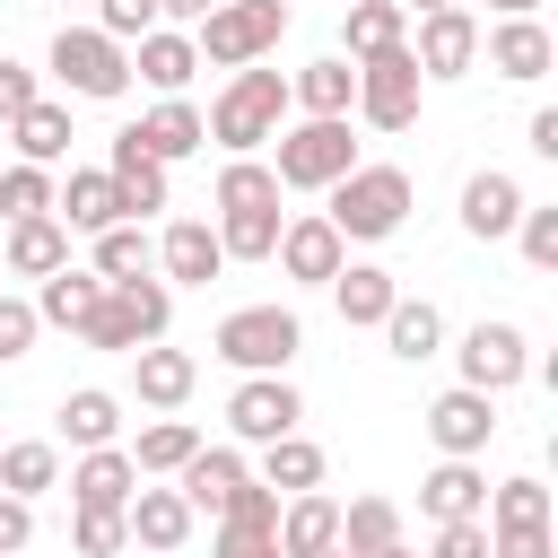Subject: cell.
<instances>
[{
  "label": "cell",
  "instance_id": "cell-1",
  "mask_svg": "<svg viewBox=\"0 0 558 558\" xmlns=\"http://www.w3.org/2000/svg\"><path fill=\"white\" fill-rule=\"evenodd\" d=\"M201 131L227 148V157H262L279 131H288V78L279 70H227V87L209 96V113H201Z\"/></svg>",
  "mask_w": 558,
  "mask_h": 558
},
{
  "label": "cell",
  "instance_id": "cell-2",
  "mask_svg": "<svg viewBox=\"0 0 558 558\" xmlns=\"http://www.w3.org/2000/svg\"><path fill=\"white\" fill-rule=\"evenodd\" d=\"M410 201H418V183H410L401 166H366V157H357V166L323 192V218H331L340 244H384V235H401Z\"/></svg>",
  "mask_w": 558,
  "mask_h": 558
},
{
  "label": "cell",
  "instance_id": "cell-3",
  "mask_svg": "<svg viewBox=\"0 0 558 558\" xmlns=\"http://www.w3.org/2000/svg\"><path fill=\"white\" fill-rule=\"evenodd\" d=\"M166 323H174V288L148 270V279H113V288L87 305L78 340H87V349H105V357H131V349L166 340Z\"/></svg>",
  "mask_w": 558,
  "mask_h": 558
},
{
  "label": "cell",
  "instance_id": "cell-4",
  "mask_svg": "<svg viewBox=\"0 0 558 558\" xmlns=\"http://www.w3.org/2000/svg\"><path fill=\"white\" fill-rule=\"evenodd\" d=\"M279 174V192H331L349 166H357V140H349V113L340 122H314V113H288V131L270 140L262 157Z\"/></svg>",
  "mask_w": 558,
  "mask_h": 558
},
{
  "label": "cell",
  "instance_id": "cell-5",
  "mask_svg": "<svg viewBox=\"0 0 558 558\" xmlns=\"http://www.w3.org/2000/svg\"><path fill=\"white\" fill-rule=\"evenodd\" d=\"M296 349H305V323H296L288 305H235V314H218V331H209V357L235 366V375H288Z\"/></svg>",
  "mask_w": 558,
  "mask_h": 558
},
{
  "label": "cell",
  "instance_id": "cell-6",
  "mask_svg": "<svg viewBox=\"0 0 558 558\" xmlns=\"http://www.w3.org/2000/svg\"><path fill=\"white\" fill-rule=\"evenodd\" d=\"M279 35H288V0H218L192 26V52L218 61V70H253V61L279 52Z\"/></svg>",
  "mask_w": 558,
  "mask_h": 558
},
{
  "label": "cell",
  "instance_id": "cell-7",
  "mask_svg": "<svg viewBox=\"0 0 558 558\" xmlns=\"http://www.w3.org/2000/svg\"><path fill=\"white\" fill-rule=\"evenodd\" d=\"M44 70L61 78V105H70V96H87V105L131 96V52H122L113 35H96V26H61L52 52H44Z\"/></svg>",
  "mask_w": 558,
  "mask_h": 558
},
{
  "label": "cell",
  "instance_id": "cell-8",
  "mask_svg": "<svg viewBox=\"0 0 558 558\" xmlns=\"http://www.w3.org/2000/svg\"><path fill=\"white\" fill-rule=\"evenodd\" d=\"M349 70H357V96H349V113H357L366 131H410V122H418V96H427V78H418L410 44H392V52H366V61H349Z\"/></svg>",
  "mask_w": 558,
  "mask_h": 558
},
{
  "label": "cell",
  "instance_id": "cell-9",
  "mask_svg": "<svg viewBox=\"0 0 558 558\" xmlns=\"http://www.w3.org/2000/svg\"><path fill=\"white\" fill-rule=\"evenodd\" d=\"M453 366H462V384H471V392H488V401H497V392H514V384L532 375V340H523L514 323H488V314H480V323L453 340Z\"/></svg>",
  "mask_w": 558,
  "mask_h": 558
},
{
  "label": "cell",
  "instance_id": "cell-10",
  "mask_svg": "<svg viewBox=\"0 0 558 558\" xmlns=\"http://www.w3.org/2000/svg\"><path fill=\"white\" fill-rule=\"evenodd\" d=\"M410 61H418V78H471L480 70V17L462 0L410 17Z\"/></svg>",
  "mask_w": 558,
  "mask_h": 558
},
{
  "label": "cell",
  "instance_id": "cell-11",
  "mask_svg": "<svg viewBox=\"0 0 558 558\" xmlns=\"http://www.w3.org/2000/svg\"><path fill=\"white\" fill-rule=\"evenodd\" d=\"M296 418H305V401H296V384H288V375H244V384L227 392V427H235V445L296 436Z\"/></svg>",
  "mask_w": 558,
  "mask_h": 558
},
{
  "label": "cell",
  "instance_id": "cell-12",
  "mask_svg": "<svg viewBox=\"0 0 558 558\" xmlns=\"http://www.w3.org/2000/svg\"><path fill=\"white\" fill-rule=\"evenodd\" d=\"M270 262H279V279H296V288H331V279H340V262H349V244L331 235V218H323V209H305V218H288V227H279Z\"/></svg>",
  "mask_w": 558,
  "mask_h": 558
},
{
  "label": "cell",
  "instance_id": "cell-13",
  "mask_svg": "<svg viewBox=\"0 0 558 558\" xmlns=\"http://www.w3.org/2000/svg\"><path fill=\"white\" fill-rule=\"evenodd\" d=\"M427 436H436V453H445V462H480V453H488V436H497V401H488V392H471V384H453V392H436V401H427Z\"/></svg>",
  "mask_w": 558,
  "mask_h": 558
},
{
  "label": "cell",
  "instance_id": "cell-14",
  "mask_svg": "<svg viewBox=\"0 0 558 558\" xmlns=\"http://www.w3.org/2000/svg\"><path fill=\"white\" fill-rule=\"evenodd\" d=\"M480 61L497 78H514V87H541L549 61H558V44H549L541 17H497V26H480Z\"/></svg>",
  "mask_w": 558,
  "mask_h": 558
},
{
  "label": "cell",
  "instance_id": "cell-15",
  "mask_svg": "<svg viewBox=\"0 0 558 558\" xmlns=\"http://www.w3.org/2000/svg\"><path fill=\"white\" fill-rule=\"evenodd\" d=\"M105 174H113V192H122V218L140 227V218H157V209H174V183H166V166L131 140V122L105 140Z\"/></svg>",
  "mask_w": 558,
  "mask_h": 558
},
{
  "label": "cell",
  "instance_id": "cell-16",
  "mask_svg": "<svg viewBox=\"0 0 558 558\" xmlns=\"http://www.w3.org/2000/svg\"><path fill=\"white\" fill-rule=\"evenodd\" d=\"M218 270H227L218 227H209V218H166V235H157V279H166V288H209Z\"/></svg>",
  "mask_w": 558,
  "mask_h": 558
},
{
  "label": "cell",
  "instance_id": "cell-17",
  "mask_svg": "<svg viewBox=\"0 0 558 558\" xmlns=\"http://www.w3.org/2000/svg\"><path fill=\"white\" fill-rule=\"evenodd\" d=\"M514 218H523V183H514L506 166H480V174L462 183V235H471V244H506Z\"/></svg>",
  "mask_w": 558,
  "mask_h": 558
},
{
  "label": "cell",
  "instance_id": "cell-18",
  "mask_svg": "<svg viewBox=\"0 0 558 558\" xmlns=\"http://www.w3.org/2000/svg\"><path fill=\"white\" fill-rule=\"evenodd\" d=\"M131 488H140V471H131L122 445H96V453L70 462V514H122Z\"/></svg>",
  "mask_w": 558,
  "mask_h": 558
},
{
  "label": "cell",
  "instance_id": "cell-19",
  "mask_svg": "<svg viewBox=\"0 0 558 558\" xmlns=\"http://www.w3.org/2000/svg\"><path fill=\"white\" fill-rule=\"evenodd\" d=\"M131 140H140L157 166H183V157H201V148H209V131H201V105H192V96H157V105L131 122Z\"/></svg>",
  "mask_w": 558,
  "mask_h": 558
},
{
  "label": "cell",
  "instance_id": "cell-20",
  "mask_svg": "<svg viewBox=\"0 0 558 558\" xmlns=\"http://www.w3.org/2000/svg\"><path fill=\"white\" fill-rule=\"evenodd\" d=\"M52 218H61L70 235H105V227H122V192H113V174H105V166H70V183L52 192Z\"/></svg>",
  "mask_w": 558,
  "mask_h": 558
},
{
  "label": "cell",
  "instance_id": "cell-21",
  "mask_svg": "<svg viewBox=\"0 0 558 558\" xmlns=\"http://www.w3.org/2000/svg\"><path fill=\"white\" fill-rule=\"evenodd\" d=\"M192 384H201V357H192V349H166V340L131 349V392H140L148 410H183Z\"/></svg>",
  "mask_w": 558,
  "mask_h": 558
},
{
  "label": "cell",
  "instance_id": "cell-22",
  "mask_svg": "<svg viewBox=\"0 0 558 558\" xmlns=\"http://www.w3.org/2000/svg\"><path fill=\"white\" fill-rule=\"evenodd\" d=\"M244 480H253V471H244V453H235V445H201V453H192V462L174 471L183 506H192V514H209V523L227 514V497H235Z\"/></svg>",
  "mask_w": 558,
  "mask_h": 558
},
{
  "label": "cell",
  "instance_id": "cell-23",
  "mask_svg": "<svg viewBox=\"0 0 558 558\" xmlns=\"http://www.w3.org/2000/svg\"><path fill=\"white\" fill-rule=\"evenodd\" d=\"M192 523H201V514L183 506V488H148V480H140V488H131V506H122V532H131L140 549H183V541H192Z\"/></svg>",
  "mask_w": 558,
  "mask_h": 558
},
{
  "label": "cell",
  "instance_id": "cell-24",
  "mask_svg": "<svg viewBox=\"0 0 558 558\" xmlns=\"http://www.w3.org/2000/svg\"><path fill=\"white\" fill-rule=\"evenodd\" d=\"M279 558H323V549H340V497H323V488H296L288 506H279Z\"/></svg>",
  "mask_w": 558,
  "mask_h": 558
},
{
  "label": "cell",
  "instance_id": "cell-25",
  "mask_svg": "<svg viewBox=\"0 0 558 558\" xmlns=\"http://www.w3.org/2000/svg\"><path fill=\"white\" fill-rule=\"evenodd\" d=\"M192 70H201V52H192V35H183V26H148V35L131 44V78H140V87H157V96H183V87H192Z\"/></svg>",
  "mask_w": 558,
  "mask_h": 558
},
{
  "label": "cell",
  "instance_id": "cell-26",
  "mask_svg": "<svg viewBox=\"0 0 558 558\" xmlns=\"http://www.w3.org/2000/svg\"><path fill=\"white\" fill-rule=\"evenodd\" d=\"M0 270H9V279H52V270H70V227H61V218H17V227L0 235Z\"/></svg>",
  "mask_w": 558,
  "mask_h": 558
},
{
  "label": "cell",
  "instance_id": "cell-27",
  "mask_svg": "<svg viewBox=\"0 0 558 558\" xmlns=\"http://www.w3.org/2000/svg\"><path fill=\"white\" fill-rule=\"evenodd\" d=\"M392 296H401V279H392L384 262H340V279H331V305H340L349 331H384Z\"/></svg>",
  "mask_w": 558,
  "mask_h": 558
},
{
  "label": "cell",
  "instance_id": "cell-28",
  "mask_svg": "<svg viewBox=\"0 0 558 558\" xmlns=\"http://www.w3.org/2000/svg\"><path fill=\"white\" fill-rule=\"evenodd\" d=\"M480 506H488V471L480 462H436L418 480V514L427 523H480Z\"/></svg>",
  "mask_w": 558,
  "mask_h": 558
},
{
  "label": "cell",
  "instance_id": "cell-29",
  "mask_svg": "<svg viewBox=\"0 0 558 558\" xmlns=\"http://www.w3.org/2000/svg\"><path fill=\"white\" fill-rule=\"evenodd\" d=\"M61 445H70V453L122 445V392H105V384H78V392H61Z\"/></svg>",
  "mask_w": 558,
  "mask_h": 558
},
{
  "label": "cell",
  "instance_id": "cell-30",
  "mask_svg": "<svg viewBox=\"0 0 558 558\" xmlns=\"http://www.w3.org/2000/svg\"><path fill=\"white\" fill-rule=\"evenodd\" d=\"M349 96H357V70H349L340 52H323V61H305V70L288 78V113H314V122H340Z\"/></svg>",
  "mask_w": 558,
  "mask_h": 558
},
{
  "label": "cell",
  "instance_id": "cell-31",
  "mask_svg": "<svg viewBox=\"0 0 558 558\" xmlns=\"http://www.w3.org/2000/svg\"><path fill=\"white\" fill-rule=\"evenodd\" d=\"M9 140H17V166H44V174H52L78 131H70V105H61V96H35V105L9 122Z\"/></svg>",
  "mask_w": 558,
  "mask_h": 558
},
{
  "label": "cell",
  "instance_id": "cell-32",
  "mask_svg": "<svg viewBox=\"0 0 558 558\" xmlns=\"http://www.w3.org/2000/svg\"><path fill=\"white\" fill-rule=\"evenodd\" d=\"M392 44H410L401 0H349L340 9V61H366V52H392Z\"/></svg>",
  "mask_w": 558,
  "mask_h": 558
},
{
  "label": "cell",
  "instance_id": "cell-33",
  "mask_svg": "<svg viewBox=\"0 0 558 558\" xmlns=\"http://www.w3.org/2000/svg\"><path fill=\"white\" fill-rule=\"evenodd\" d=\"M122 453H131V471H140V480H174V471L201 453V427H192V418H148Z\"/></svg>",
  "mask_w": 558,
  "mask_h": 558
},
{
  "label": "cell",
  "instance_id": "cell-34",
  "mask_svg": "<svg viewBox=\"0 0 558 558\" xmlns=\"http://www.w3.org/2000/svg\"><path fill=\"white\" fill-rule=\"evenodd\" d=\"M44 488H61V445L52 436H17V445H0V497H44Z\"/></svg>",
  "mask_w": 558,
  "mask_h": 558
},
{
  "label": "cell",
  "instance_id": "cell-35",
  "mask_svg": "<svg viewBox=\"0 0 558 558\" xmlns=\"http://www.w3.org/2000/svg\"><path fill=\"white\" fill-rule=\"evenodd\" d=\"M262 488L270 497H296V488H323V445L296 427V436H270L262 445Z\"/></svg>",
  "mask_w": 558,
  "mask_h": 558
},
{
  "label": "cell",
  "instance_id": "cell-36",
  "mask_svg": "<svg viewBox=\"0 0 558 558\" xmlns=\"http://www.w3.org/2000/svg\"><path fill=\"white\" fill-rule=\"evenodd\" d=\"M340 549H349V558L401 549V506H392V497H349V506H340Z\"/></svg>",
  "mask_w": 558,
  "mask_h": 558
},
{
  "label": "cell",
  "instance_id": "cell-37",
  "mask_svg": "<svg viewBox=\"0 0 558 558\" xmlns=\"http://www.w3.org/2000/svg\"><path fill=\"white\" fill-rule=\"evenodd\" d=\"M209 201H218V218H253V209H279V174H270L262 157H227Z\"/></svg>",
  "mask_w": 558,
  "mask_h": 558
},
{
  "label": "cell",
  "instance_id": "cell-38",
  "mask_svg": "<svg viewBox=\"0 0 558 558\" xmlns=\"http://www.w3.org/2000/svg\"><path fill=\"white\" fill-rule=\"evenodd\" d=\"M96 296H105V279H96V270H78V262H70V270H52V279H44V288H35V296H26V305H35V323H61V331H78V323H87V305H96Z\"/></svg>",
  "mask_w": 558,
  "mask_h": 558
},
{
  "label": "cell",
  "instance_id": "cell-39",
  "mask_svg": "<svg viewBox=\"0 0 558 558\" xmlns=\"http://www.w3.org/2000/svg\"><path fill=\"white\" fill-rule=\"evenodd\" d=\"M384 349L410 357V366L436 357V349H445V314H436L427 296H392V314H384Z\"/></svg>",
  "mask_w": 558,
  "mask_h": 558
},
{
  "label": "cell",
  "instance_id": "cell-40",
  "mask_svg": "<svg viewBox=\"0 0 558 558\" xmlns=\"http://www.w3.org/2000/svg\"><path fill=\"white\" fill-rule=\"evenodd\" d=\"M87 244H96V262H87V270H96L105 288H113V279H148V270H157V244H148V227H131V218H122V227H105V235H87Z\"/></svg>",
  "mask_w": 558,
  "mask_h": 558
},
{
  "label": "cell",
  "instance_id": "cell-41",
  "mask_svg": "<svg viewBox=\"0 0 558 558\" xmlns=\"http://www.w3.org/2000/svg\"><path fill=\"white\" fill-rule=\"evenodd\" d=\"M480 523H488V532H514V523H549V488H541L532 471H514V480H497V488H488Z\"/></svg>",
  "mask_w": 558,
  "mask_h": 558
},
{
  "label": "cell",
  "instance_id": "cell-42",
  "mask_svg": "<svg viewBox=\"0 0 558 558\" xmlns=\"http://www.w3.org/2000/svg\"><path fill=\"white\" fill-rule=\"evenodd\" d=\"M52 192H61V183H52L44 166H9V174H0V227H17V218H52Z\"/></svg>",
  "mask_w": 558,
  "mask_h": 558
},
{
  "label": "cell",
  "instance_id": "cell-43",
  "mask_svg": "<svg viewBox=\"0 0 558 558\" xmlns=\"http://www.w3.org/2000/svg\"><path fill=\"white\" fill-rule=\"evenodd\" d=\"M514 244H523V262H532V270H558V201H523Z\"/></svg>",
  "mask_w": 558,
  "mask_h": 558
},
{
  "label": "cell",
  "instance_id": "cell-44",
  "mask_svg": "<svg viewBox=\"0 0 558 558\" xmlns=\"http://www.w3.org/2000/svg\"><path fill=\"white\" fill-rule=\"evenodd\" d=\"M87 26H96V35H113V44L131 52V44L157 26V0H96V17H87Z\"/></svg>",
  "mask_w": 558,
  "mask_h": 558
},
{
  "label": "cell",
  "instance_id": "cell-45",
  "mask_svg": "<svg viewBox=\"0 0 558 558\" xmlns=\"http://www.w3.org/2000/svg\"><path fill=\"white\" fill-rule=\"evenodd\" d=\"M209 558H279V532H270V523H244V514H218Z\"/></svg>",
  "mask_w": 558,
  "mask_h": 558
},
{
  "label": "cell",
  "instance_id": "cell-46",
  "mask_svg": "<svg viewBox=\"0 0 558 558\" xmlns=\"http://www.w3.org/2000/svg\"><path fill=\"white\" fill-rule=\"evenodd\" d=\"M70 541H78V558H122L131 549L122 514H70Z\"/></svg>",
  "mask_w": 558,
  "mask_h": 558
},
{
  "label": "cell",
  "instance_id": "cell-47",
  "mask_svg": "<svg viewBox=\"0 0 558 558\" xmlns=\"http://www.w3.org/2000/svg\"><path fill=\"white\" fill-rule=\"evenodd\" d=\"M35 331H44V323H35V305L0 288V366H17V357L35 349Z\"/></svg>",
  "mask_w": 558,
  "mask_h": 558
},
{
  "label": "cell",
  "instance_id": "cell-48",
  "mask_svg": "<svg viewBox=\"0 0 558 558\" xmlns=\"http://www.w3.org/2000/svg\"><path fill=\"white\" fill-rule=\"evenodd\" d=\"M35 96H44V87H35V70H26V61H9V52H0V122H17V113H26V105H35Z\"/></svg>",
  "mask_w": 558,
  "mask_h": 558
},
{
  "label": "cell",
  "instance_id": "cell-49",
  "mask_svg": "<svg viewBox=\"0 0 558 558\" xmlns=\"http://www.w3.org/2000/svg\"><path fill=\"white\" fill-rule=\"evenodd\" d=\"M427 558H488V523H436Z\"/></svg>",
  "mask_w": 558,
  "mask_h": 558
},
{
  "label": "cell",
  "instance_id": "cell-50",
  "mask_svg": "<svg viewBox=\"0 0 558 558\" xmlns=\"http://www.w3.org/2000/svg\"><path fill=\"white\" fill-rule=\"evenodd\" d=\"M488 558H549V523H514V532H488Z\"/></svg>",
  "mask_w": 558,
  "mask_h": 558
},
{
  "label": "cell",
  "instance_id": "cell-51",
  "mask_svg": "<svg viewBox=\"0 0 558 558\" xmlns=\"http://www.w3.org/2000/svg\"><path fill=\"white\" fill-rule=\"evenodd\" d=\"M26 541H35V506L26 497H0V558H17Z\"/></svg>",
  "mask_w": 558,
  "mask_h": 558
},
{
  "label": "cell",
  "instance_id": "cell-52",
  "mask_svg": "<svg viewBox=\"0 0 558 558\" xmlns=\"http://www.w3.org/2000/svg\"><path fill=\"white\" fill-rule=\"evenodd\" d=\"M523 140H532V157H558V105H541V113H532V131H523Z\"/></svg>",
  "mask_w": 558,
  "mask_h": 558
},
{
  "label": "cell",
  "instance_id": "cell-53",
  "mask_svg": "<svg viewBox=\"0 0 558 558\" xmlns=\"http://www.w3.org/2000/svg\"><path fill=\"white\" fill-rule=\"evenodd\" d=\"M209 9H218V0H157V26H166V17H174V26H183V35H192V26H201V17H209Z\"/></svg>",
  "mask_w": 558,
  "mask_h": 558
},
{
  "label": "cell",
  "instance_id": "cell-54",
  "mask_svg": "<svg viewBox=\"0 0 558 558\" xmlns=\"http://www.w3.org/2000/svg\"><path fill=\"white\" fill-rule=\"evenodd\" d=\"M497 17H541V0H488Z\"/></svg>",
  "mask_w": 558,
  "mask_h": 558
},
{
  "label": "cell",
  "instance_id": "cell-55",
  "mask_svg": "<svg viewBox=\"0 0 558 558\" xmlns=\"http://www.w3.org/2000/svg\"><path fill=\"white\" fill-rule=\"evenodd\" d=\"M401 9H410V17H427V9H453V0H401Z\"/></svg>",
  "mask_w": 558,
  "mask_h": 558
},
{
  "label": "cell",
  "instance_id": "cell-56",
  "mask_svg": "<svg viewBox=\"0 0 558 558\" xmlns=\"http://www.w3.org/2000/svg\"><path fill=\"white\" fill-rule=\"evenodd\" d=\"M384 558H418V549H410V541H401V549H384Z\"/></svg>",
  "mask_w": 558,
  "mask_h": 558
},
{
  "label": "cell",
  "instance_id": "cell-57",
  "mask_svg": "<svg viewBox=\"0 0 558 558\" xmlns=\"http://www.w3.org/2000/svg\"><path fill=\"white\" fill-rule=\"evenodd\" d=\"M323 558H349V549H323Z\"/></svg>",
  "mask_w": 558,
  "mask_h": 558
},
{
  "label": "cell",
  "instance_id": "cell-58",
  "mask_svg": "<svg viewBox=\"0 0 558 558\" xmlns=\"http://www.w3.org/2000/svg\"><path fill=\"white\" fill-rule=\"evenodd\" d=\"M61 9H70V0H61Z\"/></svg>",
  "mask_w": 558,
  "mask_h": 558
},
{
  "label": "cell",
  "instance_id": "cell-59",
  "mask_svg": "<svg viewBox=\"0 0 558 558\" xmlns=\"http://www.w3.org/2000/svg\"><path fill=\"white\" fill-rule=\"evenodd\" d=\"M0 279H9V270H0Z\"/></svg>",
  "mask_w": 558,
  "mask_h": 558
},
{
  "label": "cell",
  "instance_id": "cell-60",
  "mask_svg": "<svg viewBox=\"0 0 558 558\" xmlns=\"http://www.w3.org/2000/svg\"><path fill=\"white\" fill-rule=\"evenodd\" d=\"M340 9H349V0H340Z\"/></svg>",
  "mask_w": 558,
  "mask_h": 558
}]
</instances>
